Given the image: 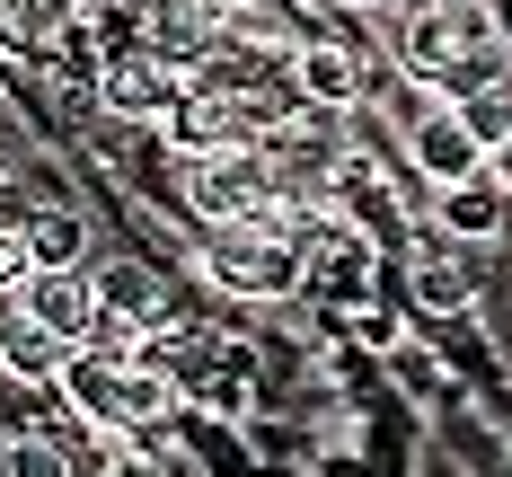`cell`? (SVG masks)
I'll list each match as a JSON object with an SVG mask.
<instances>
[{
	"instance_id": "obj_8",
	"label": "cell",
	"mask_w": 512,
	"mask_h": 477,
	"mask_svg": "<svg viewBox=\"0 0 512 477\" xmlns=\"http://www.w3.org/2000/svg\"><path fill=\"white\" fill-rule=\"evenodd\" d=\"M407 168L442 195V186H468V177H486V142L460 124V106H433L424 124L407 133Z\"/></svg>"
},
{
	"instance_id": "obj_17",
	"label": "cell",
	"mask_w": 512,
	"mask_h": 477,
	"mask_svg": "<svg viewBox=\"0 0 512 477\" xmlns=\"http://www.w3.org/2000/svg\"><path fill=\"white\" fill-rule=\"evenodd\" d=\"M0 477H71V451L45 442V433H18V442L0 451Z\"/></svg>"
},
{
	"instance_id": "obj_7",
	"label": "cell",
	"mask_w": 512,
	"mask_h": 477,
	"mask_svg": "<svg viewBox=\"0 0 512 477\" xmlns=\"http://www.w3.org/2000/svg\"><path fill=\"white\" fill-rule=\"evenodd\" d=\"M89 283H98L106 327H124V336H177V301H168L159 265H142V257H106V265H89ZM106 327H98V336H106Z\"/></svg>"
},
{
	"instance_id": "obj_9",
	"label": "cell",
	"mask_w": 512,
	"mask_h": 477,
	"mask_svg": "<svg viewBox=\"0 0 512 477\" xmlns=\"http://www.w3.org/2000/svg\"><path fill=\"white\" fill-rule=\"evenodd\" d=\"M18 301L45 318L53 336L71 345V354H80V345H98V327H106L98 283H89V274H27V283H18Z\"/></svg>"
},
{
	"instance_id": "obj_5",
	"label": "cell",
	"mask_w": 512,
	"mask_h": 477,
	"mask_svg": "<svg viewBox=\"0 0 512 477\" xmlns=\"http://www.w3.org/2000/svg\"><path fill=\"white\" fill-rule=\"evenodd\" d=\"M327 204H336V221H354L371 248H389V239H415V212H407V168H389L380 151H345V168H336V186H327Z\"/></svg>"
},
{
	"instance_id": "obj_11",
	"label": "cell",
	"mask_w": 512,
	"mask_h": 477,
	"mask_svg": "<svg viewBox=\"0 0 512 477\" xmlns=\"http://www.w3.org/2000/svg\"><path fill=\"white\" fill-rule=\"evenodd\" d=\"M292 89H301L309 106H336V115H354L371 80H362V53L345 45V36H318V45L292 53Z\"/></svg>"
},
{
	"instance_id": "obj_6",
	"label": "cell",
	"mask_w": 512,
	"mask_h": 477,
	"mask_svg": "<svg viewBox=\"0 0 512 477\" xmlns=\"http://www.w3.org/2000/svg\"><path fill=\"white\" fill-rule=\"evenodd\" d=\"M53 398L89 424V433H133V354L80 345V354L62 363V380H53Z\"/></svg>"
},
{
	"instance_id": "obj_13",
	"label": "cell",
	"mask_w": 512,
	"mask_h": 477,
	"mask_svg": "<svg viewBox=\"0 0 512 477\" xmlns=\"http://www.w3.org/2000/svg\"><path fill=\"white\" fill-rule=\"evenodd\" d=\"M504 212H512V195L495 177H468V186H442L433 195V230L442 239H504Z\"/></svg>"
},
{
	"instance_id": "obj_23",
	"label": "cell",
	"mask_w": 512,
	"mask_h": 477,
	"mask_svg": "<svg viewBox=\"0 0 512 477\" xmlns=\"http://www.w3.org/2000/svg\"><path fill=\"white\" fill-rule=\"evenodd\" d=\"M9 89H18V53L0 45V98H9Z\"/></svg>"
},
{
	"instance_id": "obj_1",
	"label": "cell",
	"mask_w": 512,
	"mask_h": 477,
	"mask_svg": "<svg viewBox=\"0 0 512 477\" xmlns=\"http://www.w3.org/2000/svg\"><path fill=\"white\" fill-rule=\"evenodd\" d=\"M389 18V62H398V80H424V89H442V98H460L468 80H486V71H512V53L495 45V27H486V0H398V9H380Z\"/></svg>"
},
{
	"instance_id": "obj_21",
	"label": "cell",
	"mask_w": 512,
	"mask_h": 477,
	"mask_svg": "<svg viewBox=\"0 0 512 477\" xmlns=\"http://www.w3.org/2000/svg\"><path fill=\"white\" fill-rule=\"evenodd\" d=\"M486 27H495V45L512 53V0H486Z\"/></svg>"
},
{
	"instance_id": "obj_4",
	"label": "cell",
	"mask_w": 512,
	"mask_h": 477,
	"mask_svg": "<svg viewBox=\"0 0 512 477\" xmlns=\"http://www.w3.org/2000/svg\"><path fill=\"white\" fill-rule=\"evenodd\" d=\"M186 89H195V71L168 62V53H151V45L115 53V62L98 71V106L115 115V124H142V133H168V115L186 106Z\"/></svg>"
},
{
	"instance_id": "obj_25",
	"label": "cell",
	"mask_w": 512,
	"mask_h": 477,
	"mask_svg": "<svg viewBox=\"0 0 512 477\" xmlns=\"http://www.w3.org/2000/svg\"><path fill=\"white\" fill-rule=\"evenodd\" d=\"M212 18H239V9H256V0H204Z\"/></svg>"
},
{
	"instance_id": "obj_15",
	"label": "cell",
	"mask_w": 512,
	"mask_h": 477,
	"mask_svg": "<svg viewBox=\"0 0 512 477\" xmlns=\"http://www.w3.org/2000/svg\"><path fill=\"white\" fill-rule=\"evenodd\" d=\"M407 301H415L424 318H460L468 301H477V274H468L460 257H442V248L424 239V248H415V274H407Z\"/></svg>"
},
{
	"instance_id": "obj_3",
	"label": "cell",
	"mask_w": 512,
	"mask_h": 477,
	"mask_svg": "<svg viewBox=\"0 0 512 477\" xmlns=\"http://www.w3.org/2000/svg\"><path fill=\"white\" fill-rule=\"evenodd\" d=\"M177 186H186V204H195L204 230H221V221H274V204H283V168H274L265 142L177 159Z\"/></svg>"
},
{
	"instance_id": "obj_12",
	"label": "cell",
	"mask_w": 512,
	"mask_h": 477,
	"mask_svg": "<svg viewBox=\"0 0 512 477\" xmlns=\"http://www.w3.org/2000/svg\"><path fill=\"white\" fill-rule=\"evenodd\" d=\"M18 239H27V274H89V212L36 204L18 221Z\"/></svg>"
},
{
	"instance_id": "obj_22",
	"label": "cell",
	"mask_w": 512,
	"mask_h": 477,
	"mask_svg": "<svg viewBox=\"0 0 512 477\" xmlns=\"http://www.w3.org/2000/svg\"><path fill=\"white\" fill-rule=\"evenodd\" d=\"M486 177H495V186L512 195V142H504V151H486Z\"/></svg>"
},
{
	"instance_id": "obj_18",
	"label": "cell",
	"mask_w": 512,
	"mask_h": 477,
	"mask_svg": "<svg viewBox=\"0 0 512 477\" xmlns=\"http://www.w3.org/2000/svg\"><path fill=\"white\" fill-rule=\"evenodd\" d=\"M27 283V239H18V221H0V292H18Z\"/></svg>"
},
{
	"instance_id": "obj_16",
	"label": "cell",
	"mask_w": 512,
	"mask_h": 477,
	"mask_svg": "<svg viewBox=\"0 0 512 477\" xmlns=\"http://www.w3.org/2000/svg\"><path fill=\"white\" fill-rule=\"evenodd\" d=\"M451 106H460V124L486 142V151H504V142H512V71H486V80H468Z\"/></svg>"
},
{
	"instance_id": "obj_20",
	"label": "cell",
	"mask_w": 512,
	"mask_h": 477,
	"mask_svg": "<svg viewBox=\"0 0 512 477\" xmlns=\"http://www.w3.org/2000/svg\"><path fill=\"white\" fill-rule=\"evenodd\" d=\"M106 477H168L159 451H106Z\"/></svg>"
},
{
	"instance_id": "obj_19",
	"label": "cell",
	"mask_w": 512,
	"mask_h": 477,
	"mask_svg": "<svg viewBox=\"0 0 512 477\" xmlns=\"http://www.w3.org/2000/svg\"><path fill=\"white\" fill-rule=\"evenodd\" d=\"M354 336H362V345H380V354H389V345H398L407 327H398L389 310H371V301H362V310H354Z\"/></svg>"
},
{
	"instance_id": "obj_10",
	"label": "cell",
	"mask_w": 512,
	"mask_h": 477,
	"mask_svg": "<svg viewBox=\"0 0 512 477\" xmlns=\"http://www.w3.org/2000/svg\"><path fill=\"white\" fill-rule=\"evenodd\" d=\"M62 363H71V345H62L18 292H0V371L27 380V389H45V380H62Z\"/></svg>"
},
{
	"instance_id": "obj_2",
	"label": "cell",
	"mask_w": 512,
	"mask_h": 477,
	"mask_svg": "<svg viewBox=\"0 0 512 477\" xmlns=\"http://www.w3.org/2000/svg\"><path fill=\"white\" fill-rule=\"evenodd\" d=\"M204 283L230 301H292L301 292V239L283 221H221L204 239Z\"/></svg>"
},
{
	"instance_id": "obj_14",
	"label": "cell",
	"mask_w": 512,
	"mask_h": 477,
	"mask_svg": "<svg viewBox=\"0 0 512 477\" xmlns=\"http://www.w3.org/2000/svg\"><path fill=\"white\" fill-rule=\"evenodd\" d=\"M80 27V0H0V45L9 53H62Z\"/></svg>"
},
{
	"instance_id": "obj_24",
	"label": "cell",
	"mask_w": 512,
	"mask_h": 477,
	"mask_svg": "<svg viewBox=\"0 0 512 477\" xmlns=\"http://www.w3.org/2000/svg\"><path fill=\"white\" fill-rule=\"evenodd\" d=\"M336 9H354V18H380V9H398V0H336Z\"/></svg>"
}]
</instances>
